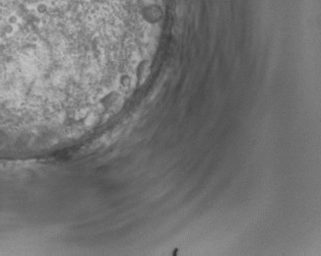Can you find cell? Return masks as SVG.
Here are the masks:
<instances>
[{
    "mask_svg": "<svg viewBox=\"0 0 321 256\" xmlns=\"http://www.w3.org/2000/svg\"><path fill=\"white\" fill-rule=\"evenodd\" d=\"M0 30L4 31V34L6 35V37H7V36H9V35H12L13 33H15V26L6 23V24H4V26H2V27Z\"/></svg>",
    "mask_w": 321,
    "mask_h": 256,
    "instance_id": "1",
    "label": "cell"
},
{
    "mask_svg": "<svg viewBox=\"0 0 321 256\" xmlns=\"http://www.w3.org/2000/svg\"><path fill=\"white\" fill-rule=\"evenodd\" d=\"M36 10L40 15H45V13H47L48 11V5L44 2H40L39 4L36 6Z\"/></svg>",
    "mask_w": 321,
    "mask_h": 256,
    "instance_id": "2",
    "label": "cell"
},
{
    "mask_svg": "<svg viewBox=\"0 0 321 256\" xmlns=\"http://www.w3.org/2000/svg\"><path fill=\"white\" fill-rule=\"evenodd\" d=\"M17 23H19V17H17V15H10L7 17V23L12 24V26H15V24H17Z\"/></svg>",
    "mask_w": 321,
    "mask_h": 256,
    "instance_id": "3",
    "label": "cell"
}]
</instances>
